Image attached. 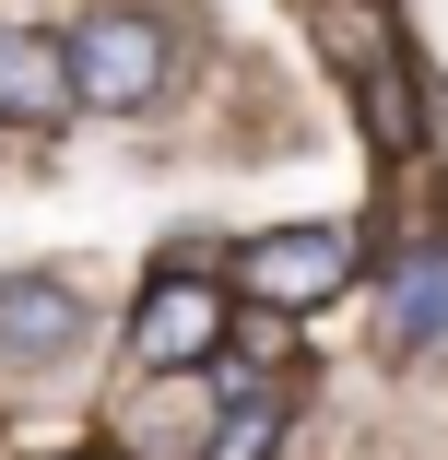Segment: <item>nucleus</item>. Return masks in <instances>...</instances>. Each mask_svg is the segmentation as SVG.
<instances>
[{
  "label": "nucleus",
  "mask_w": 448,
  "mask_h": 460,
  "mask_svg": "<svg viewBox=\"0 0 448 460\" xmlns=\"http://www.w3.org/2000/svg\"><path fill=\"white\" fill-rule=\"evenodd\" d=\"M71 83H83V107L142 119L165 83H177V48H165V24H154V13L107 0V13H83V24H71Z\"/></svg>",
  "instance_id": "obj_1"
},
{
  "label": "nucleus",
  "mask_w": 448,
  "mask_h": 460,
  "mask_svg": "<svg viewBox=\"0 0 448 460\" xmlns=\"http://www.w3.org/2000/svg\"><path fill=\"white\" fill-rule=\"evenodd\" d=\"M201 354H224V296L201 284L189 260H165L142 284V307H130V366H142V378H189Z\"/></svg>",
  "instance_id": "obj_2"
},
{
  "label": "nucleus",
  "mask_w": 448,
  "mask_h": 460,
  "mask_svg": "<svg viewBox=\"0 0 448 460\" xmlns=\"http://www.w3.org/2000/svg\"><path fill=\"white\" fill-rule=\"evenodd\" d=\"M342 271H354V248L330 236V225H284V236H259L248 260H236V296L248 307H319V296H342Z\"/></svg>",
  "instance_id": "obj_3"
},
{
  "label": "nucleus",
  "mask_w": 448,
  "mask_h": 460,
  "mask_svg": "<svg viewBox=\"0 0 448 460\" xmlns=\"http://www.w3.org/2000/svg\"><path fill=\"white\" fill-rule=\"evenodd\" d=\"M71 107H83L71 36H48V24H0V119H13V130H59Z\"/></svg>",
  "instance_id": "obj_4"
},
{
  "label": "nucleus",
  "mask_w": 448,
  "mask_h": 460,
  "mask_svg": "<svg viewBox=\"0 0 448 460\" xmlns=\"http://www.w3.org/2000/svg\"><path fill=\"white\" fill-rule=\"evenodd\" d=\"M83 354V296L59 271H0V366H71Z\"/></svg>",
  "instance_id": "obj_5"
},
{
  "label": "nucleus",
  "mask_w": 448,
  "mask_h": 460,
  "mask_svg": "<svg viewBox=\"0 0 448 460\" xmlns=\"http://www.w3.org/2000/svg\"><path fill=\"white\" fill-rule=\"evenodd\" d=\"M448 342V248H413L390 271V354H436Z\"/></svg>",
  "instance_id": "obj_6"
},
{
  "label": "nucleus",
  "mask_w": 448,
  "mask_h": 460,
  "mask_svg": "<svg viewBox=\"0 0 448 460\" xmlns=\"http://www.w3.org/2000/svg\"><path fill=\"white\" fill-rule=\"evenodd\" d=\"M284 425H295V413H284V390H236V402L201 425V448H189V460H284Z\"/></svg>",
  "instance_id": "obj_7"
}]
</instances>
